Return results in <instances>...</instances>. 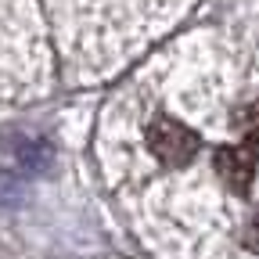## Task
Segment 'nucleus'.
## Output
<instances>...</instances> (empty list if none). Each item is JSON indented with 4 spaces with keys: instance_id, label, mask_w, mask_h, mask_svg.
Returning a JSON list of instances; mask_svg holds the SVG:
<instances>
[{
    "instance_id": "nucleus-3",
    "label": "nucleus",
    "mask_w": 259,
    "mask_h": 259,
    "mask_svg": "<svg viewBox=\"0 0 259 259\" xmlns=\"http://www.w3.org/2000/svg\"><path fill=\"white\" fill-rule=\"evenodd\" d=\"M238 126L245 130V137H259V97L238 112Z\"/></svg>"
},
{
    "instance_id": "nucleus-1",
    "label": "nucleus",
    "mask_w": 259,
    "mask_h": 259,
    "mask_svg": "<svg viewBox=\"0 0 259 259\" xmlns=\"http://www.w3.org/2000/svg\"><path fill=\"white\" fill-rule=\"evenodd\" d=\"M148 151L162 162V166H187V162L198 155V137L191 130L169 115H158L148 126Z\"/></svg>"
},
{
    "instance_id": "nucleus-4",
    "label": "nucleus",
    "mask_w": 259,
    "mask_h": 259,
    "mask_svg": "<svg viewBox=\"0 0 259 259\" xmlns=\"http://www.w3.org/2000/svg\"><path fill=\"white\" fill-rule=\"evenodd\" d=\"M241 241H245V248H248V252H255V255H259V209H255V212H252V220L245 223Z\"/></svg>"
},
{
    "instance_id": "nucleus-2",
    "label": "nucleus",
    "mask_w": 259,
    "mask_h": 259,
    "mask_svg": "<svg viewBox=\"0 0 259 259\" xmlns=\"http://www.w3.org/2000/svg\"><path fill=\"white\" fill-rule=\"evenodd\" d=\"M255 162H259V137H245L241 144H227L216 151L220 180L238 194H248L252 177H255Z\"/></svg>"
}]
</instances>
